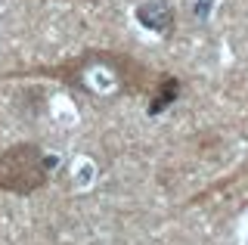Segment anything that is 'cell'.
<instances>
[{
	"instance_id": "1",
	"label": "cell",
	"mask_w": 248,
	"mask_h": 245,
	"mask_svg": "<svg viewBox=\"0 0 248 245\" xmlns=\"http://www.w3.org/2000/svg\"><path fill=\"white\" fill-rule=\"evenodd\" d=\"M10 78L56 81L72 93L90 99V103H115V99H127V96H149L158 72H152L143 59H137L127 50L87 47L75 56L56 59L50 65H28L0 75V81Z\"/></svg>"
},
{
	"instance_id": "2",
	"label": "cell",
	"mask_w": 248,
	"mask_h": 245,
	"mask_svg": "<svg viewBox=\"0 0 248 245\" xmlns=\"http://www.w3.org/2000/svg\"><path fill=\"white\" fill-rule=\"evenodd\" d=\"M53 162L41 143L19 140L0 152V193L10 196H34L50 183Z\"/></svg>"
},
{
	"instance_id": "3",
	"label": "cell",
	"mask_w": 248,
	"mask_h": 245,
	"mask_svg": "<svg viewBox=\"0 0 248 245\" xmlns=\"http://www.w3.org/2000/svg\"><path fill=\"white\" fill-rule=\"evenodd\" d=\"M134 16L140 25H146L158 37H170L177 28V10L170 3H165V0H146V3H140L134 10Z\"/></svg>"
},
{
	"instance_id": "4",
	"label": "cell",
	"mask_w": 248,
	"mask_h": 245,
	"mask_svg": "<svg viewBox=\"0 0 248 245\" xmlns=\"http://www.w3.org/2000/svg\"><path fill=\"white\" fill-rule=\"evenodd\" d=\"M183 90V81L177 78V75H168V72H158V78H155L152 90H149V115H158L165 112L170 103H177V96H180Z\"/></svg>"
}]
</instances>
